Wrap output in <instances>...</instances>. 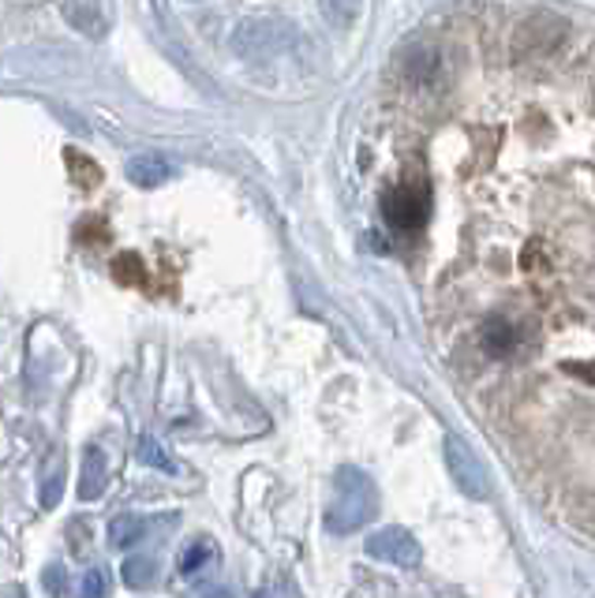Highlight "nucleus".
Segmentation results:
<instances>
[{
    "mask_svg": "<svg viewBox=\"0 0 595 598\" xmlns=\"http://www.w3.org/2000/svg\"><path fill=\"white\" fill-rule=\"evenodd\" d=\"M120 576H124V587L131 591H146V587L157 579V565L154 558H143V553H135V558H124V565H120Z\"/></svg>",
    "mask_w": 595,
    "mask_h": 598,
    "instance_id": "obj_7",
    "label": "nucleus"
},
{
    "mask_svg": "<svg viewBox=\"0 0 595 598\" xmlns=\"http://www.w3.org/2000/svg\"><path fill=\"white\" fill-rule=\"evenodd\" d=\"M382 509V498H379V487L371 482V475H364L360 468L345 464L337 468L334 475V501L326 509V527L334 535H353L360 527L374 524Z\"/></svg>",
    "mask_w": 595,
    "mask_h": 598,
    "instance_id": "obj_1",
    "label": "nucleus"
},
{
    "mask_svg": "<svg viewBox=\"0 0 595 598\" xmlns=\"http://www.w3.org/2000/svg\"><path fill=\"white\" fill-rule=\"evenodd\" d=\"M203 598H233L229 591H225V587H214V591H206Z\"/></svg>",
    "mask_w": 595,
    "mask_h": 598,
    "instance_id": "obj_15",
    "label": "nucleus"
},
{
    "mask_svg": "<svg viewBox=\"0 0 595 598\" xmlns=\"http://www.w3.org/2000/svg\"><path fill=\"white\" fill-rule=\"evenodd\" d=\"M57 501H60V479H49V482H46V490H41V505L52 509Z\"/></svg>",
    "mask_w": 595,
    "mask_h": 598,
    "instance_id": "obj_13",
    "label": "nucleus"
},
{
    "mask_svg": "<svg viewBox=\"0 0 595 598\" xmlns=\"http://www.w3.org/2000/svg\"><path fill=\"white\" fill-rule=\"evenodd\" d=\"M367 558L374 561H386V565H397V569H419L424 561V547L408 527H382L374 531L371 539L364 542Z\"/></svg>",
    "mask_w": 595,
    "mask_h": 598,
    "instance_id": "obj_3",
    "label": "nucleus"
},
{
    "mask_svg": "<svg viewBox=\"0 0 595 598\" xmlns=\"http://www.w3.org/2000/svg\"><path fill=\"white\" fill-rule=\"evenodd\" d=\"M139 461L151 464V468H157V471H165V475H177L180 471L177 461H172V456L162 448V442H157V438H151V434L139 438Z\"/></svg>",
    "mask_w": 595,
    "mask_h": 598,
    "instance_id": "obj_8",
    "label": "nucleus"
},
{
    "mask_svg": "<svg viewBox=\"0 0 595 598\" xmlns=\"http://www.w3.org/2000/svg\"><path fill=\"white\" fill-rule=\"evenodd\" d=\"M255 598H285V595H282V587H262Z\"/></svg>",
    "mask_w": 595,
    "mask_h": 598,
    "instance_id": "obj_14",
    "label": "nucleus"
},
{
    "mask_svg": "<svg viewBox=\"0 0 595 598\" xmlns=\"http://www.w3.org/2000/svg\"><path fill=\"white\" fill-rule=\"evenodd\" d=\"M210 561H217V547L214 542H191L188 550L180 553V573L183 576H191V573H199L203 565H210Z\"/></svg>",
    "mask_w": 595,
    "mask_h": 598,
    "instance_id": "obj_9",
    "label": "nucleus"
},
{
    "mask_svg": "<svg viewBox=\"0 0 595 598\" xmlns=\"http://www.w3.org/2000/svg\"><path fill=\"white\" fill-rule=\"evenodd\" d=\"M105 482H109V468H105V453L98 445H86L83 448V479H79V498L94 501L102 498Z\"/></svg>",
    "mask_w": 595,
    "mask_h": 598,
    "instance_id": "obj_4",
    "label": "nucleus"
},
{
    "mask_svg": "<svg viewBox=\"0 0 595 598\" xmlns=\"http://www.w3.org/2000/svg\"><path fill=\"white\" fill-rule=\"evenodd\" d=\"M128 180L135 183V188H162L165 180H172V165L165 162V157H131L128 165Z\"/></svg>",
    "mask_w": 595,
    "mask_h": 598,
    "instance_id": "obj_5",
    "label": "nucleus"
},
{
    "mask_svg": "<svg viewBox=\"0 0 595 598\" xmlns=\"http://www.w3.org/2000/svg\"><path fill=\"white\" fill-rule=\"evenodd\" d=\"M146 535H151V521L146 516H117V521L109 524V547L112 550H131L135 542H143Z\"/></svg>",
    "mask_w": 595,
    "mask_h": 598,
    "instance_id": "obj_6",
    "label": "nucleus"
},
{
    "mask_svg": "<svg viewBox=\"0 0 595 598\" xmlns=\"http://www.w3.org/2000/svg\"><path fill=\"white\" fill-rule=\"evenodd\" d=\"M109 595V579H105L102 569H91V573L83 576V591H79V598H105Z\"/></svg>",
    "mask_w": 595,
    "mask_h": 598,
    "instance_id": "obj_11",
    "label": "nucleus"
},
{
    "mask_svg": "<svg viewBox=\"0 0 595 598\" xmlns=\"http://www.w3.org/2000/svg\"><path fill=\"white\" fill-rule=\"evenodd\" d=\"M356 8H360V0H322V12H326V20L334 26H348L356 20Z\"/></svg>",
    "mask_w": 595,
    "mask_h": 598,
    "instance_id": "obj_10",
    "label": "nucleus"
},
{
    "mask_svg": "<svg viewBox=\"0 0 595 598\" xmlns=\"http://www.w3.org/2000/svg\"><path fill=\"white\" fill-rule=\"evenodd\" d=\"M135 274H139V259H135V254H128V259L117 262V277L120 280H135Z\"/></svg>",
    "mask_w": 595,
    "mask_h": 598,
    "instance_id": "obj_12",
    "label": "nucleus"
},
{
    "mask_svg": "<svg viewBox=\"0 0 595 598\" xmlns=\"http://www.w3.org/2000/svg\"><path fill=\"white\" fill-rule=\"evenodd\" d=\"M442 453H445V468H450V475H453V487H457L468 501H491L495 498L491 471H487V464L479 461L476 448H472L465 438L445 434Z\"/></svg>",
    "mask_w": 595,
    "mask_h": 598,
    "instance_id": "obj_2",
    "label": "nucleus"
}]
</instances>
